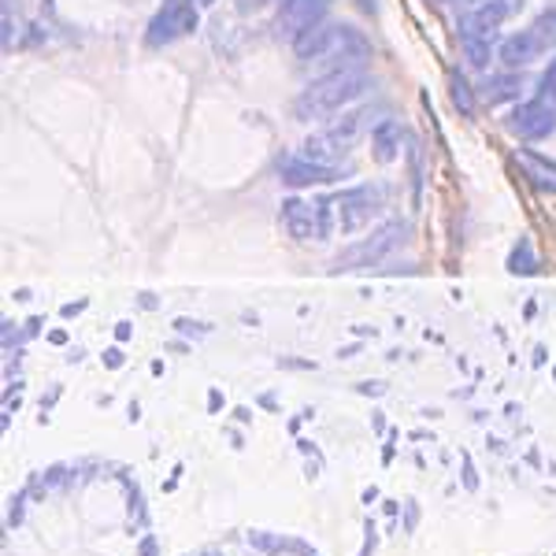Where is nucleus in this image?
<instances>
[{
	"label": "nucleus",
	"mask_w": 556,
	"mask_h": 556,
	"mask_svg": "<svg viewBox=\"0 0 556 556\" xmlns=\"http://www.w3.org/2000/svg\"><path fill=\"white\" fill-rule=\"evenodd\" d=\"M531 30L538 34V38H542L545 49H553V45H556V12H542V15L534 20Z\"/></svg>",
	"instance_id": "obj_17"
},
{
	"label": "nucleus",
	"mask_w": 556,
	"mask_h": 556,
	"mask_svg": "<svg viewBox=\"0 0 556 556\" xmlns=\"http://www.w3.org/2000/svg\"><path fill=\"white\" fill-rule=\"evenodd\" d=\"M397 235H405V227H401V223H393V227H386V230H379V235H375L371 241H364L361 249H353V253H349L345 260H375V256H382V253H390L393 245H397Z\"/></svg>",
	"instance_id": "obj_14"
},
{
	"label": "nucleus",
	"mask_w": 556,
	"mask_h": 556,
	"mask_svg": "<svg viewBox=\"0 0 556 556\" xmlns=\"http://www.w3.org/2000/svg\"><path fill=\"white\" fill-rule=\"evenodd\" d=\"M434 4H460V0H434Z\"/></svg>",
	"instance_id": "obj_21"
},
{
	"label": "nucleus",
	"mask_w": 556,
	"mask_h": 556,
	"mask_svg": "<svg viewBox=\"0 0 556 556\" xmlns=\"http://www.w3.org/2000/svg\"><path fill=\"white\" fill-rule=\"evenodd\" d=\"M330 215H334V201H293L282 204V223L298 241H323L330 235Z\"/></svg>",
	"instance_id": "obj_3"
},
{
	"label": "nucleus",
	"mask_w": 556,
	"mask_h": 556,
	"mask_svg": "<svg viewBox=\"0 0 556 556\" xmlns=\"http://www.w3.org/2000/svg\"><path fill=\"white\" fill-rule=\"evenodd\" d=\"M264 4H267V0H238L241 12H253V8H264Z\"/></svg>",
	"instance_id": "obj_20"
},
{
	"label": "nucleus",
	"mask_w": 556,
	"mask_h": 556,
	"mask_svg": "<svg viewBox=\"0 0 556 556\" xmlns=\"http://www.w3.org/2000/svg\"><path fill=\"white\" fill-rule=\"evenodd\" d=\"M508 134H516L519 141H545L556 134V104L549 97H534V101H523L513 108V115L505 119Z\"/></svg>",
	"instance_id": "obj_4"
},
{
	"label": "nucleus",
	"mask_w": 556,
	"mask_h": 556,
	"mask_svg": "<svg viewBox=\"0 0 556 556\" xmlns=\"http://www.w3.org/2000/svg\"><path fill=\"white\" fill-rule=\"evenodd\" d=\"M293 49H298L301 64L330 71L361 67L364 60H371V41L349 23H319L316 30H308L304 38L293 41Z\"/></svg>",
	"instance_id": "obj_1"
},
{
	"label": "nucleus",
	"mask_w": 556,
	"mask_h": 556,
	"mask_svg": "<svg viewBox=\"0 0 556 556\" xmlns=\"http://www.w3.org/2000/svg\"><path fill=\"white\" fill-rule=\"evenodd\" d=\"M523 8V0H475L460 15V38H493L501 23H508Z\"/></svg>",
	"instance_id": "obj_7"
},
{
	"label": "nucleus",
	"mask_w": 556,
	"mask_h": 556,
	"mask_svg": "<svg viewBox=\"0 0 556 556\" xmlns=\"http://www.w3.org/2000/svg\"><path fill=\"white\" fill-rule=\"evenodd\" d=\"M379 212H382V190H379V186H353V190H342L334 197L338 227H342L345 235L367 227V223H371Z\"/></svg>",
	"instance_id": "obj_5"
},
{
	"label": "nucleus",
	"mask_w": 556,
	"mask_h": 556,
	"mask_svg": "<svg viewBox=\"0 0 556 556\" xmlns=\"http://www.w3.org/2000/svg\"><path fill=\"white\" fill-rule=\"evenodd\" d=\"M371 146H375V156H379L382 164H390L401 152V127L393 119H382L379 127L371 130Z\"/></svg>",
	"instance_id": "obj_15"
},
{
	"label": "nucleus",
	"mask_w": 556,
	"mask_h": 556,
	"mask_svg": "<svg viewBox=\"0 0 556 556\" xmlns=\"http://www.w3.org/2000/svg\"><path fill=\"white\" fill-rule=\"evenodd\" d=\"M367 89V75L361 67H342V71H327L316 83H308L301 89V97L293 101V115L304 123L312 119H330L342 108H349L353 101H361Z\"/></svg>",
	"instance_id": "obj_2"
},
{
	"label": "nucleus",
	"mask_w": 556,
	"mask_h": 556,
	"mask_svg": "<svg viewBox=\"0 0 556 556\" xmlns=\"http://www.w3.org/2000/svg\"><path fill=\"white\" fill-rule=\"evenodd\" d=\"M327 8L330 0H282V8L275 15V34L286 41H298L308 30H316L323 15H327Z\"/></svg>",
	"instance_id": "obj_8"
},
{
	"label": "nucleus",
	"mask_w": 556,
	"mask_h": 556,
	"mask_svg": "<svg viewBox=\"0 0 556 556\" xmlns=\"http://www.w3.org/2000/svg\"><path fill=\"white\" fill-rule=\"evenodd\" d=\"M197 30V8L193 0H167L156 12V20L149 23V45L152 49H164V45L182 41L186 34Z\"/></svg>",
	"instance_id": "obj_6"
},
{
	"label": "nucleus",
	"mask_w": 556,
	"mask_h": 556,
	"mask_svg": "<svg viewBox=\"0 0 556 556\" xmlns=\"http://www.w3.org/2000/svg\"><path fill=\"white\" fill-rule=\"evenodd\" d=\"M479 97L486 104H505L513 101V97H519V78L513 75V71H505V75H490L486 83L479 86Z\"/></svg>",
	"instance_id": "obj_13"
},
{
	"label": "nucleus",
	"mask_w": 556,
	"mask_h": 556,
	"mask_svg": "<svg viewBox=\"0 0 556 556\" xmlns=\"http://www.w3.org/2000/svg\"><path fill=\"white\" fill-rule=\"evenodd\" d=\"M453 104L460 108L464 115H471V93H468V83H464V75H453Z\"/></svg>",
	"instance_id": "obj_18"
},
{
	"label": "nucleus",
	"mask_w": 556,
	"mask_h": 556,
	"mask_svg": "<svg viewBox=\"0 0 556 556\" xmlns=\"http://www.w3.org/2000/svg\"><path fill=\"white\" fill-rule=\"evenodd\" d=\"M367 130H375V108H361V112L342 115V119L327 130V138L334 141L342 152H349V146H353V141L361 138V134H367Z\"/></svg>",
	"instance_id": "obj_11"
},
{
	"label": "nucleus",
	"mask_w": 556,
	"mask_h": 556,
	"mask_svg": "<svg viewBox=\"0 0 556 556\" xmlns=\"http://www.w3.org/2000/svg\"><path fill=\"white\" fill-rule=\"evenodd\" d=\"M516 160H519V167H523L527 182L545 193H556V160L542 156V152H534V149H519Z\"/></svg>",
	"instance_id": "obj_12"
},
{
	"label": "nucleus",
	"mask_w": 556,
	"mask_h": 556,
	"mask_svg": "<svg viewBox=\"0 0 556 556\" xmlns=\"http://www.w3.org/2000/svg\"><path fill=\"white\" fill-rule=\"evenodd\" d=\"M278 178H282L286 186H323V182H334L338 167L316 164V160H308L304 152H298V156L278 160Z\"/></svg>",
	"instance_id": "obj_9"
},
{
	"label": "nucleus",
	"mask_w": 556,
	"mask_h": 556,
	"mask_svg": "<svg viewBox=\"0 0 556 556\" xmlns=\"http://www.w3.org/2000/svg\"><path fill=\"white\" fill-rule=\"evenodd\" d=\"M545 52V45H542V38L527 26V30H519V34H513L508 41H501V64H505L508 71H516V67H527V64H534L538 56Z\"/></svg>",
	"instance_id": "obj_10"
},
{
	"label": "nucleus",
	"mask_w": 556,
	"mask_h": 556,
	"mask_svg": "<svg viewBox=\"0 0 556 556\" xmlns=\"http://www.w3.org/2000/svg\"><path fill=\"white\" fill-rule=\"evenodd\" d=\"M464 4H475V0H464Z\"/></svg>",
	"instance_id": "obj_22"
},
{
	"label": "nucleus",
	"mask_w": 556,
	"mask_h": 556,
	"mask_svg": "<svg viewBox=\"0 0 556 556\" xmlns=\"http://www.w3.org/2000/svg\"><path fill=\"white\" fill-rule=\"evenodd\" d=\"M464 52H468V64L471 67H486L490 64V52H493V38H460Z\"/></svg>",
	"instance_id": "obj_16"
},
{
	"label": "nucleus",
	"mask_w": 556,
	"mask_h": 556,
	"mask_svg": "<svg viewBox=\"0 0 556 556\" xmlns=\"http://www.w3.org/2000/svg\"><path fill=\"white\" fill-rule=\"evenodd\" d=\"M542 93L556 104V60H553L549 67H545V75H542Z\"/></svg>",
	"instance_id": "obj_19"
}]
</instances>
